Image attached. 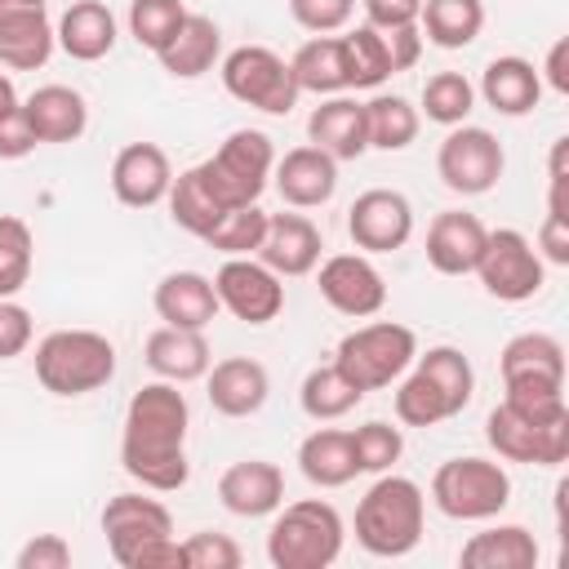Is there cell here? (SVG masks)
<instances>
[{
	"label": "cell",
	"instance_id": "cell-41",
	"mask_svg": "<svg viewBox=\"0 0 569 569\" xmlns=\"http://www.w3.org/2000/svg\"><path fill=\"white\" fill-rule=\"evenodd\" d=\"M476 107V84L462 76V71H436L427 84H422V116L453 129V124H467Z\"/></svg>",
	"mask_w": 569,
	"mask_h": 569
},
{
	"label": "cell",
	"instance_id": "cell-45",
	"mask_svg": "<svg viewBox=\"0 0 569 569\" xmlns=\"http://www.w3.org/2000/svg\"><path fill=\"white\" fill-rule=\"evenodd\" d=\"M178 547H182V569H240V560H244L240 547L213 529H200Z\"/></svg>",
	"mask_w": 569,
	"mask_h": 569
},
{
	"label": "cell",
	"instance_id": "cell-22",
	"mask_svg": "<svg viewBox=\"0 0 569 569\" xmlns=\"http://www.w3.org/2000/svg\"><path fill=\"white\" fill-rule=\"evenodd\" d=\"M485 236L489 227L467 213V209H445L431 218L427 227V262L440 271V276H467L476 271L480 262V249H485Z\"/></svg>",
	"mask_w": 569,
	"mask_h": 569
},
{
	"label": "cell",
	"instance_id": "cell-19",
	"mask_svg": "<svg viewBox=\"0 0 569 569\" xmlns=\"http://www.w3.org/2000/svg\"><path fill=\"white\" fill-rule=\"evenodd\" d=\"M271 178H276V191H280L284 204H293V209H320L338 191V160L329 151H320V147L307 142V147L284 151L276 160Z\"/></svg>",
	"mask_w": 569,
	"mask_h": 569
},
{
	"label": "cell",
	"instance_id": "cell-1",
	"mask_svg": "<svg viewBox=\"0 0 569 569\" xmlns=\"http://www.w3.org/2000/svg\"><path fill=\"white\" fill-rule=\"evenodd\" d=\"M187 427L191 409L178 382H147L133 391L124 409V431H120V467L129 480H138L151 493H173L187 485L191 462H187Z\"/></svg>",
	"mask_w": 569,
	"mask_h": 569
},
{
	"label": "cell",
	"instance_id": "cell-31",
	"mask_svg": "<svg viewBox=\"0 0 569 569\" xmlns=\"http://www.w3.org/2000/svg\"><path fill=\"white\" fill-rule=\"evenodd\" d=\"M462 569H533L538 565V538L525 525H493L462 542L458 551Z\"/></svg>",
	"mask_w": 569,
	"mask_h": 569
},
{
	"label": "cell",
	"instance_id": "cell-9",
	"mask_svg": "<svg viewBox=\"0 0 569 569\" xmlns=\"http://www.w3.org/2000/svg\"><path fill=\"white\" fill-rule=\"evenodd\" d=\"M222 89L244 102V107H258L267 116H289L298 107V80L289 71V62L267 49V44H240L222 58Z\"/></svg>",
	"mask_w": 569,
	"mask_h": 569
},
{
	"label": "cell",
	"instance_id": "cell-21",
	"mask_svg": "<svg viewBox=\"0 0 569 569\" xmlns=\"http://www.w3.org/2000/svg\"><path fill=\"white\" fill-rule=\"evenodd\" d=\"M218 498H222V507L231 516H244V520L271 516L284 502V471L276 462H267V458L231 462L218 476Z\"/></svg>",
	"mask_w": 569,
	"mask_h": 569
},
{
	"label": "cell",
	"instance_id": "cell-55",
	"mask_svg": "<svg viewBox=\"0 0 569 569\" xmlns=\"http://www.w3.org/2000/svg\"><path fill=\"white\" fill-rule=\"evenodd\" d=\"M22 107V98H18V89H13V80L0 71V120L9 116V111H18Z\"/></svg>",
	"mask_w": 569,
	"mask_h": 569
},
{
	"label": "cell",
	"instance_id": "cell-53",
	"mask_svg": "<svg viewBox=\"0 0 569 569\" xmlns=\"http://www.w3.org/2000/svg\"><path fill=\"white\" fill-rule=\"evenodd\" d=\"M129 569H182V547H178V538L169 533V538H156V542L138 547L133 560H129Z\"/></svg>",
	"mask_w": 569,
	"mask_h": 569
},
{
	"label": "cell",
	"instance_id": "cell-43",
	"mask_svg": "<svg viewBox=\"0 0 569 569\" xmlns=\"http://www.w3.org/2000/svg\"><path fill=\"white\" fill-rule=\"evenodd\" d=\"M262 236H267V213L258 204H240V209H227L213 222V231L204 236V244L218 249V253H227V258H249V253H258Z\"/></svg>",
	"mask_w": 569,
	"mask_h": 569
},
{
	"label": "cell",
	"instance_id": "cell-5",
	"mask_svg": "<svg viewBox=\"0 0 569 569\" xmlns=\"http://www.w3.org/2000/svg\"><path fill=\"white\" fill-rule=\"evenodd\" d=\"M36 378L53 396H89L116 378V347L93 329H53L36 347Z\"/></svg>",
	"mask_w": 569,
	"mask_h": 569
},
{
	"label": "cell",
	"instance_id": "cell-14",
	"mask_svg": "<svg viewBox=\"0 0 569 569\" xmlns=\"http://www.w3.org/2000/svg\"><path fill=\"white\" fill-rule=\"evenodd\" d=\"M347 236L365 253L405 249L413 236V204L391 187H369L347 209Z\"/></svg>",
	"mask_w": 569,
	"mask_h": 569
},
{
	"label": "cell",
	"instance_id": "cell-24",
	"mask_svg": "<svg viewBox=\"0 0 569 569\" xmlns=\"http://www.w3.org/2000/svg\"><path fill=\"white\" fill-rule=\"evenodd\" d=\"M307 138L311 147L329 151L333 160H356L369 151V133H365V102L347 98V93H329L311 120H307Z\"/></svg>",
	"mask_w": 569,
	"mask_h": 569
},
{
	"label": "cell",
	"instance_id": "cell-15",
	"mask_svg": "<svg viewBox=\"0 0 569 569\" xmlns=\"http://www.w3.org/2000/svg\"><path fill=\"white\" fill-rule=\"evenodd\" d=\"M320 276V298L338 311V316H351V320H365V316H378L382 302H387V280L382 271L365 258V253H333L325 262H316Z\"/></svg>",
	"mask_w": 569,
	"mask_h": 569
},
{
	"label": "cell",
	"instance_id": "cell-6",
	"mask_svg": "<svg viewBox=\"0 0 569 569\" xmlns=\"http://www.w3.org/2000/svg\"><path fill=\"white\" fill-rule=\"evenodd\" d=\"M418 356V338L409 325H396V320H373V325H360L351 333H342L338 351H333V365L338 373L356 387V391H382L391 387L396 378H405V369L413 365Z\"/></svg>",
	"mask_w": 569,
	"mask_h": 569
},
{
	"label": "cell",
	"instance_id": "cell-33",
	"mask_svg": "<svg viewBox=\"0 0 569 569\" xmlns=\"http://www.w3.org/2000/svg\"><path fill=\"white\" fill-rule=\"evenodd\" d=\"M502 382H565V347L551 333H516L498 356Z\"/></svg>",
	"mask_w": 569,
	"mask_h": 569
},
{
	"label": "cell",
	"instance_id": "cell-32",
	"mask_svg": "<svg viewBox=\"0 0 569 569\" xmlns=\"http://www.w3.org/2000/svg\"><path fill=\"white\" fill-rule=\"evenodd\" d=\"M298 471L316 489H342V485H351L360 476L356 471V458H351V436L338 431V427H316L298 445Z\"/></svg>",
	"mask_w": 569,
	"mask_h": 569
},
{
	"label": "cell",
	"instance_id": "cell-51",
	"mask_svg": "<svg viewBox=\"0 0 569 569\" xmlns=\"http://www.w3.org/2000/svg\"><path fill=\"white\" fill-rule=\"evenodd\" d=\"M36 147H40V142H36V133H31L27 116H22V107L9 111V116L0 120V160H22V156H31Z\"/></svg>",
	"mask_w": 569,
	"mask_h": 569
},
{
	"label": "cell",
	"instance_id": "cell-7",
	"mask_svg": "<svg viewBox=\"0 0 569 569\" xmlns=\"http://www.w3.org/2000/svg\"><path fill=\"white\" fill-rule=\"evenodd\" d=\"M271 169H276V147L262 129H231L218 142V151L209 160H200V173H204L209 191L227 209L258 204V196L267 191Z\"/></svg>",
	"mask_w": 569,
	"mask_h": 569
},
{
	"label": "cell",
	"instance_id": "cell-26",
	"mask_svg": "<svg viewBox=\"0 0 569 569\" xmlns=\"http://www.w3.org/2000/svg\"><path fill=\"white\" fill-rule=\"evenodd\" d=\"M22 116L36 142H76L89 129V107L71 84H40L31 98H22Z\"/></svg>",
	"mask_w": 569,
	"mask_h": 569
},
{
	"label": "cell",
	"instance_id": "cell-46",
	"mask_svg": "<svg viewBox=\"0 0 569 569\" xmlns=\"http://www.w3.org/2000/svg\"><path fill=\"white\" fill-rule=\"evenodd\" d=\"M351 13H356V0H289V18L316 36L342 31L351 22Z\"/></svg>",
	"mask_w": 569,
	"mask_h": 569
},
{
	"label": "cell",
	"instance_id": "cell-54",
	"mask_svg": "<svg viewBox=\"0 0 569 569\" xmlns=\"http://www.w3.org/2000/svg\"><path fill=\"white\" fill-rule=\"evenodd\" d=\"M538 76H547V84H551L560 98L569 93V36H560V40L547 49V62H542Z\"/></svg>",
	"mask_w": 569,
	"mask_h": 569
},
{
	"label": "cell",
	"instance_id": "cell-44",
	"mask_svg": "<svg viewBox=\"0 0 569 569\" xmlns=\"http://www.w3.org/2000/svg\"><path fill=\"white\" fill-rule=\"evenodd\" d=\"M187 13H191V9H187L182 0H129V36H133L142 49L160 53V49L173 40V31L182 27Z\"/></svg>",
	"mask_w": 569,
	"mask_h": 569
},
{
	"label": "cell",
	"instance_id": "cell-38",
	"mask_svg": "<svg viewBox=\"0 0 569 569\" xmlns=\"http://www.w3.org/2000/svg\"><path fill=\"white\" fill-rule=\"evenodd\" d=\"M360 400H365V391H356V387L338 373V365H316V369L302 378V387H298V405H302V413L316 418V422H333V418L351 413Z\"/></svg>",
	"mask_w": 569,
	"mask_h": 569
},
{
	"label": "cell",
	"instance_id": "cell-3",
	"mask_svg": "<svg viewBox=\"0 0 569 569\" xmlns=\"http://www.w3.org/2000/svg\"><path fill=\"white\" fill-rule=\"evenodd\" d=\"M422 520H427V493L418 489V480L382 471L356 502V542L369 556L396 560L422 542Z\"/></svg>",
	"mask_w": 569,
	"mask_h": 569
},
{
	"label": "cell",
	"instance_id": "cell-50",
	"mask_svg": "<svg viewBox=\"0 0 569 569\" xmlns=\"http://www.w3.org/2000/svg\"><path fill=\"white\" fill-rule=\"evenodd\" d=\"M365 4V22L373 31H391V27H409L422 13V0H360Z\"/></svg>",
	"mask_w": 569,
	"mask_h": 569
},
{
	"label": "cell",
	"instance_id": "cell-13",
	"mask_svg": "<svg viewBox=\"0 0 569 569\" xmlns=\"http://www.w3.org/2000/svg\"><path fill=\"white\" fill-rule=\"evenodd\" d=\"M213 293H218V307H227L244 325H271L284 311V280L253 253L227 258L213 276Z\"/></svg>",
	"mask_w": 569,
	"mask_h": 569
},
{
	"label": "cell",
	"instance_id": "cell-17",
	"mask_svg": "<svg viewBox=\"0 0 569 569\" xmlns=\"http://www.w3.org/2000/svg\"><path fill=\"white\" fill-rule=\"evenodd\" d=\"M58 49L49 0H0V62L13 71H36Z\"/></svg>",
	"mask_w": 569,
	"mask_h": 569
},
{
	"label": "cell",
	"instance_id": "cell-10",
	"mask_svg": "<svg viewBox=\"0 0 569 569\" xmlns=\"http://www.w3.org/2000/svg\"><path fill=\"white\" fill-rule=\"evenodd\" d=\"M476 276H480L489 298H498V302H529L542 289L547 267H542V258H538V249H533V240L525 231L498 227V231L485 236Z\"/></svg>",
	"mask_w": 569,
	"mask_h": 569
},
{
	"label": "cell",
	"instance_id": "cell-34",
	"mask_svg": "<svg viewBox=\"0 0 569 569\" xmlns=\"http://www.w3.org/2000/svg\"><path fill=\"white\" fill-rule=\"evenodd\" d=\"M289 71L302 93H342L347 89V58H342V36H311L293 58Z\"/></svg>",
	"mask_w": 569,
	"mask_h": 569
},
{
	"label": "cell",
	"instance_id": "cell-28",
	"mask_svg": "<svg viewBox=\"0 0 569 569\" xmlns=\"http://www.w3.org/2000/svg\"><path fill=\"white\" fill-rule=\"evenodd\" d=\"M58 49L76 62H98L116 49V13L102 0H76L53 27Z\"/></svg>",
	"mask_w": 569,
	"mask_h": 569
},
{
	"label": "cell",
	"instance_id": "cell-18",
	"mask_svg": "<svg viewBox=\"0 0 569 569\" xmlns=\"http://www.w3.org/2000/svg\"><path fill=\"white\" fill-rule=\"evenodd\" d=\"M169 182H173V169H169L164 147H156V142H129L111 160V191L129 209L160 204L169 196Z\"/></svg>",
	"mask_w": 569,
	"mask_h": 569
},
{
	"label": "cell",
	"instance_id": "cell-49",
	"mask_svg": "<svg viewBox=\"0 0 569 569\" xmlns=\"http://www.w3.org/2000/svg\"><path fill=\"white\" fill-rule=\"evenodd\" d=\"M382 44H387L391 76H396V71H409V67L422 58V27H418V22H409V27H391V31H382Z\"/></svg>",
	"mask_w": 569,
	"mask_h": 569
},
{
	"label": "cell",
	"instance_id": "cell-30",
	"mask_svg": "<svg viewBox=\"0 0 569 569\" xmlns=\"http://www.w3.org/2000/svg\"><path fill=\"white\" fill-rule=\"evenodd\" d=\"M218 53H222V31H218V22H213L209 13H187L182 27L173 31V40H169L156 58H160V67H164L173 80H196V76L213 71Z\"/></svg>",
	"mask_w": 569,
	"mask_h": 569
},
{
	"label": "cell",
	"instance_id": "cell-35",
	"mask_svg": "<svg viewBox=\"0 0 569 569\" xmlns=\"http://www.w3.org/2000/svg\"><path fill=\"white\" fill-rule=\"evenodd\" d=\"M169 218L182 227V231H191V236H209L213 231V222L227 213V204L209 191V182H204V173H200V164H191V169H182L173 182H169Z\"/></svg>",
	"mask_w": 569,
	"mask_h": 569
},
{
	"label": "cell",
	"instance_id": "cell-42",
	"mask_svg": "<svg viewBox=\"0 0 569 569\" xmlns=\"http://www.w3.org/2000/svg\"><path fill=\"white\" fill-rule=\"evenodd\" d=\"M347 436H351L356 471H365V476H382V471H391V467L400 462V453H405V436H400V427H391V422H382V418H369V422H360V427L347 431Z\"/></svg>",
	"mask_w": 569,
	"mask_h": 569
},
{
	"label": "cell",
	"instance_id": "cell-16",
	"mask_svg": "<svg viewBox=\"0 0 569 569\" xmlns=\"http://www.w3.org/2000/svg\"><path fill=\"white\" fill-rule=\"evenodd\" d=\"M102 533H107V547H111V560L129 569L133 551L156 542V538H169L173 533V516L160 498H147V493H116L107 498L102 516H98Z\"/></svg>",
	"mask_w": 569,
	"mask_h": 569
},
{
	"label": "cell",
	"instance_id": "cell-48",
	"mask_svg": "<svg viewBox=\"0 0 569 569\" xmlns=\"http://www.w3.org/2000/svg\"><path fill=\"white\" fill-rule=\"evenodd\" d=\"M13 565H18V569H67V565H71V542H67L62 533H36V538L18 551Z\"/></svg>",
	"mask_w": 569,
	"mask_h": 569
},
{
	"label": "cell",
	"instance_id": "cell-47",
	"mask_svg": "<svg viewBox=\"0 0 569 569\" xmlns=\"http://www.w3.org/2000/svg\"><path fill=\"white\" fill-rule=\"evenodd\" d=\"M31 347V311L13 298H0V360H13Z\"/></svg>",
	"mask_w": 569,
	"mask_h": 569
},
{
	"label": "cell",
	"instance_id": "cell-4",
	"mask_svg": "<svg viewBox=\"0 0 569 569\" xmlns=\"http://www.w3.org/2000/svg\"><path fill=\"white\" fill-rule=\"evenodd\" d=\"M347 529L333 502L302 498L284 511L276 507V520L267 529V560L276 569H329L342 556Z\"/></svg>",
	"mask_w": 569,
	"mask_h": 569
},
{
	"label": "cell",
	"instance_id": "cell-8",
	"mask_svg": "<svg viewBox=\"0 0 569 569\" xmlns=\"http://www.w3.org/2000/svg\"><path fill=\"white\" fill-rule=\"evenodd\" d=\"M431 502L449 520H489L511 502V476L493 458H449L431 476Z\"/></svg>",
	"mask_w": 569,
	"mask_h": 569
},
{
	"label": "cell",
	"instance_id": "cell-25",
	"mask_svg": "<svg viewBox=\"0 0 569 569\" xmlns=\"http://www.w3.org/2000/svg\"><path fill=\"white\" fill-rule=\"evenodd\" d=\"M142 360L156 378L164 382H196L209 373L213 356H209V342H204V329H173V325H160L147 347H142Z\"/></svg>",
	"mask_w": 569,
	"mask_h": 569
},
{
	"label": "cell",
	"instance_id": "cell-11",
	"mask_svg": "<svg viewBox=\"0 0 569 569\" xmlns=\"http://www.w3.org/2000/svg\"><path fill=\"white\" fill-rule=\"evenodd\" d=\"M502 142L480 124H453L436 151V173L458 196H485L502 178Z\"/></svg>",
	"mask_w": 569,
	"mask_h": 569
},
{
	"label": "cell",
	"instance_id": "cell-37",
	"mask_svg": "<svg viewBox=\"0 0 569 569\" xmlns=\"http://www.w3.org/2000/svg\"><path fill=\"white\" fill-rule=\"evenodd\" d=\"M365 133L378 151H405L418 138V107L400 93H373L365 102Z\"/></svg>",
	"mask_w": 569,
	"mask_h": 569
},
{
	"label": "cell",
	"instance_id": "cell-36",
	"mask_svg": "<svg viewBox=\"0 0 569 569\" xmlns=\"http://www.w3.org/2000/svg\"><path fill=\"white\" fill-rule=\"evenodd\" d=\"M418 27L440 49H467L485 27V0H422Z\"/></svg>",
	"mask_w": 569,
	"mask_h": 569
},
{
	"label": "cell",
	"instance_id": "cell-23",
	"mask_svg": "<svg viewBox=\"0 0 569 569\" xmlns=\"http://www.w3.org/2000/svg\"><path fill=\"white\" fill-rule=\"evenodd\" d=\"M204 378H209V405L222 418H249L271 396V378L253 356H227V360L209 365Z\"/></svg>",
	"mask_w": 569,
	"mask_h": 569
},
{
	"label": "cell",
	"instance_id": "cell-52",
	"mask_svg": "<svg viewBox=\"0 0 569 569\" xmlns=\"http://www.w3.org/2000/svg\"><path fill=\"white\" fill-rule=\"evenodd\" d=\"M538 258L542 262H556V267H569V222L565 218H542V227H538Z\"/></svg>",
	"mask_w": 569,
	"mask_h": 569
},
{
	"label": "cell",
	"instance_id": "cell-39",
	"mask_svg": "<svg viewBox=\"0 0 569 569\" xmlns=\"http://www.w3.org/2000/svg\"><path fill=\"white\" fill-rule=\"evenodd\" d=\"M342 58H347V89H378L391 76L382 31H373L369 22H360L342 36Z\"/></svg>",
	"mask_w": 569,
	"mask_h": 569
},
{
	"label": "cell",
	"instance_id": "cell-2",
	"mask_svg": "<svg viewBox=\"0 0 569 569\" xmlns=\"http://www.w3.org/2000/svg\"><path fill=\"white\" fill-rule=\"evenodd\" d=\"M476 396V369L458 347H427L405 369L396 391V418L405 427H436L458 418Z\"/></svg>",
	"mask_w": 569,
	"mask_h": 569
},
{
	"label": "cell",
	"instance_id": "cell-40",
	"mask_svg": "<svg viewBox=\"0 0 569 569\" xmlns=\"http://www.w3.org/2000/svg\"><path fill=\"white\" fill-rule=\"evenodd\" d=\"M36 262V236L22 218L0 213V298H18L31 280Z\"/></svg>",
	"mask_w": 569,
	"mask_h": 569
},
{
	"label": "cell",
	"instance_id": "cell-29",
	"mask_svg": "<svg viewBox=\"0 0 569 569\" xmlns=\"http://www.w3.org/2000/svg\"><path fill=\"white\" fill-rule=\"evenodd\" d=\"M480 98L498 111V116H529L542 98V76L529 58H493L485 71H480Z\"/></svg>",
	"mask_w": 569,
	"mask_h": 569
},
{
	"label": "cell",
	"instance_id": "cell-20",
	"mask_svg": "<svg viewBox=\"0 0 569 569\" xmlns=\"http://www.w3.org/2000/svg\"><path fill=\"white\" fill-rule=\"evenodd\" d=\"M320 227L302 213H267V236L258 244V262H267L280 280L284 276H311L320 262Z\"/></svg>",
	"mask_w": 569,
	"mask_h": 569
},
{
	"label": "cell",
	"instance_id": "cell-27",
	"mask_svg": "<svg viewBox=\"0 0 569 569\" xmlns=\"http://www.w3.org/2000/svg\"><path fill=\"white\" fill-rule=\"evenodd\" d=\"M156 316L173 329H209L218 316V293L213 280L200 271H169L156 284Z\"/></svg>",
	"mask_w": 569,
	"mask_h": 569
},
{
	"label": "cell",
	"instance_id": "cell-12",
	"mask_svg": "<svg viewBox=\"0 0 569 569\" xmlns=\"http://www.w3.org/2000/svg\"><path fill=\"white\" fill-rule=\"evenodd\" d=\"M485 440L498 458L507 462H529V467H560L569 458V413L529 422L507 405H493L485 418Z\"/></svg>",
	"mask_w": 569,
	"mask_h": 569
}]
</instances>
